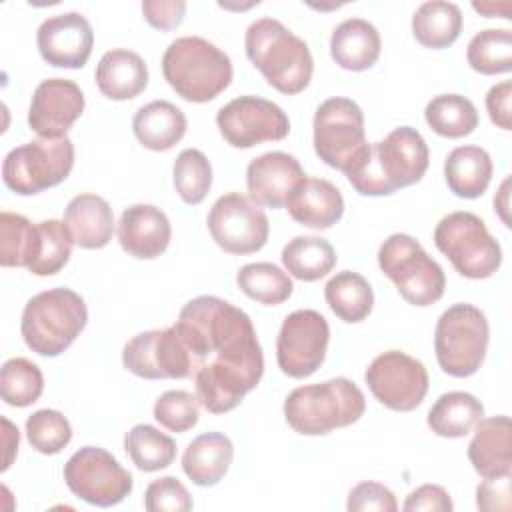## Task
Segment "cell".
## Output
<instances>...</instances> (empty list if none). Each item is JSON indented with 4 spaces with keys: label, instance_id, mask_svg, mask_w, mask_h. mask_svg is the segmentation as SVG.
Here are the masks:
<instances>
[{
    "label": "cell",
    "instance_id": "cell-45",
    "mask_svg": "<svg viewBox=\"0 0 512 512\" xmlns=\"http://www.w3.org/2000/svg\"><path fill=\"white\" fill-rule=\"evenodd\" d=\"M346 508L350 512H370V510L396 512L398 502H396V496L392 494V490L386 488L384 484L360 482L350 490Z\"/></svg>",
    "mask_w": 512,
    "mask_h": 512
},
{
    "label": "cell",
    "instance_id": "cell-6",
    "mask_svg": "<svg viewBox=\"0 0 512 512\" xmlns=\"http://www.w3.org/2000/svg\"><path fill=\"white\" fill-rule=\"evenodd\" d=\"M86 322L88 310L80 294L70 288H50L26 302L20 334L32 352L54 358L80 336Z\"/></svg>",
    "mask_w": 512,
    "mask_h": 512
},
{
    "label": "cell",
    "instance_id": "cell-21",
    "mask_svg": "<svg viewBox=\"0 0 512 512\" xmlns=\"http://www.w3.org/2000/svg\"><path fill=\"white\" fill-rule=\"evenodd\" d=\"M172 238L168 216L152 204L128 206L118 222V242L124 252L140 260H152L166 252Z\"/></svg>",
    "mask_w": 512,
    "mask_h": 512
},
{
    "label": "cell",
    "instance_id": "cell-36",
    "mask_svg": "<svg viewBox=\"0 0 512 512\" xmlns=\"http://www.w3.org/2000/svg\"><path fill=\"white\" fill-rule=\"evenodd\" d=\"M124 450L142 472L168 468L176 458V442L150 424H136L124 436Z\"/></svg>",
    "mask_w": 512,
    "mask_h": 512
},
{
    "label": "cell",
    "instance_id": "cell-35",
    "mask_svg": "<svg viewBox=\"0 0 512 512\" xmlns=\"http://www.w3.org/2000/svg\"><path fill=\"white\" fill-rule=\"evenodd\" d=\"M236 284L248 298L266 306L286 302L294 290L288 272L272 262L244 264L236 274Z\"/></svg>",
    "mask_w": 512,
    "mask_h": 512
},
{
    "label": "cell",
    "instance_id": "cell-29",
    "mask_svg": "<svg viewBox=\"0 0 512 512\" xmlns=\"http://www.w3.org/2000/svg\"><path fill=\"white\" fill-rule=\"evenodd\" d=\"M492 158L480 146H458L444 162V180L458 198H480L492 180Z\"/></svg>",
    "mask_w": 512,
    "mask_h": 512
},
{
    "label": "cell",
    "instance_id": "cell-15",
    "mask_svg": "<svg viewBox=\"0 0 512 512\" xmlns=\"http://www.w3.org/2000/svg\"><path fill=\"white\" fill-rule=\"evenodd\" d=\"M364 380L372 396L394 412L418 408L428 394V372L424 364L400 350L378 354L366 368Z\"/></svg>",
    "mask_w": 512,
    "mask_h": 512
},
{
    "label": "cell",
    "instance_id": "cell-5",
    "mask_svg": "<svg viewBox=\"0 0 512 512\" xmlns=\"http://www.w3.org/2000/svg\"><path fill=\"white\" fill-rule=\"evenodd\" d=\"M364 410V392L344 376L300 386L284 400L288 426L304 436H322L346 428L358 422Z\"/></svg>",
    "mask_w": 512,
    "mask_h": 512
},
{
    "label": "cell",
    "instance_id": "cell-48",
    "mask_svg": "<svg viewBox=\"0 0 512 512\" xmlns=\"http://www.w3.org/2000/svg\"><path fill=\"white\" fill-rule=\"evenodd\" d=\"M454 508L450 494L438 486V484H422L416 490L408 494V498L402 504L404 512H418V510H430V512H450Z\"/></svg>",
    "mask_w": 512,
    "mask_h": 512
},
{
    "label": "cell",
    "instance_id": "cell-17",
    "mask_svg": "<svg viewBox=\"0 0 512 512\" xmlns=\"http://www.w3.org/2000/svg\"><path fill=\"white\" fill-rule=\"evenodd\" d=\"M122 364L128 372L146 380L192 378V362L178 330H146L126 342Z\"/></svg>",
    "mask_w": 512,
    "mask_h": 512
},
{
    "label": "cell",
    "instance_id": "cell-51",
    "mask_svg": "<svg viewBox=\"0 0 512 512\" xmlns=\"http://www.w3.org/2000/svg\"><path fill=\"white\" fill-rule=\"evenodd\" d=\"M508 186H510V178H504V182L500 184V190H498L496 196H494V208H496L500 220H502L506 226H510V218H508V208H510L508 196H510V192H508Z\"/></svg>",
    "mask_w": 512,
    "mask_h": 512
},
{
    "label": "cell",
    "instance_id": "cell-22",
    "mask_svg": "<svg viewBox=\"0 0 512 512\" xmlns=\"http://www.w3.org/2000/svg\"><path fill=\"white\" fill-rule=\"evenodd\" d=\"M290 218L314 230L334 226L344 214V198L340 190L324 178H302L286 198Z\"/></svg>",
    "mask_w": 512,
    "mask_h": 512
},
{
    "label": "cell",
    "instance_id": "cell-41",
    "mask_svg": "<svg viewBox=\"0 0 512 512\" xmlns=\"http://www.w3.org/2000/svg\"><path fill=\"white\" fill-rule=\"evenodd\" d=\"M172 180L182 202L190 206L200 204L212 186V166L204 152L196 148L182 150L174 160Z\"/></svg>",
    "mask_w": 512,
    "mask_h": 512
},
{
    "label": "cell",
    "instance_id": "cell-39",
    "mask_svg": "<svg viewBox=\"0 0 512 512\" xmlns=\"http://www.w3.org/2000/svg\"><path fill=\"white\" fill-rule=\"evenodd\" d=\"M44 392L42 370L28 358L16 356L2 364L0 394L8 406L26 408L34 404Z\"/></svg>",
    "mask_w": 512,
    "mask_h": 512
},
{
    "label": "cell",
    "instance_id": "cell-13",
    "mask_svg": "<svg viewBox=\"0 0 512 512\" xmlns=\"http://www.w3.org/2000/svg\"><path fill=\"white\" fill-rule=\"evenodd\" d=\"M208 232L228 254H254L264 248L270 222L264 210L248 196L230 192L220 196L208 212Z\"/></svg>",
    "mask_w": 512,
    "mask_h": 512
},
{
    "label": "cell",
    "instance_id": "cell-34",
    "mask_svg": "<svg viewBox=\"0 0 512 512\" xmlns=\"http://www.w3.org/2000/svg\"><path fill=\"white\" fill-rule=\"evenodd\" d=\"M426 124L444 138H464L478 126L474 102L462 94L434 96L424 108Z\"/></svg>",
    "mask_w": 512,
    "mask_h": 512
},
{
    "label": "cell",
    "instance_id": "cell-3",
    "mask_svg": "<svg viewBox=\"0 0 512 512\" xmlns=\"http://www.w3.org/2000/svg\"><path fill=\"white\" fill-rule=\"evenodd\" d=\"M248 60L262 72L272 88L282 94H298L308 88L314 58L308 44L276 18L252 22L244 36Z\"/></svg>",
    "mask_w": 512,
    "mask_h": 512
},
{
    "label": "cell",
    "instance_id": "cell-47",
    "mask_svg": "<svg viewBox=\"0 0 512 512\" xmlns=\"http://www.w3.org/2000/svg\"><path fill=\"white\" fill-rule=\"evenodd\" d=\"M144 20L156 30H174L182 24L186 14L184 0H144L142 2Z\"/></svg>",
    "mask_w": 512,
    "mask_h": 512
},
{
    "label": "cell",
    "instance_id": "cell-25",
    "mask_svg": "<svg viewBox=\"0 0 512 512\" xmlns=\"http://www.w3.org/2000/svg\"><path fill=\"white\" fill-rule=\"evenodd\" d=\"M96 86L110 100H130L148 86V68L140 54L114 48L102 54L96 64Z\"/></svg>",
    "mask_w": 512,
    "mask_h": 512
},
{
    "label": "cell",
    "instance_id": "cell-37",
    "mask_svg": "<svg viewBox=\"0 0 512 512\" xmlns=\"http://www.w3.org/2000/svg\"><path fill=\"white\" fill-rule=\"evenodd\" d=\"M38 250V224L14 212L0 214V266L26 268Z\"/></svg>",
    "mask_w": 512,
    "mask_h": 512
},
{
    "label": "cell",
    "instance_id": "cell-7",
    "mask_svg": "<svg viewBox=\"0 0 512 512\" xmlns=\"http://www.w3.org/2000/svg\"><path fill=\"white\" fill-rule=\"evenodd\" d=\"M378 266L412 306H430L444 294L442 266L410 234L388 236L378 250Z\"/></svg>",
    "mask_w": 512,
    "mask_h": 512
},
{
    "label": "cell",
    "instance_id": "cell-43",
    "mask_svg": "<svg viewBox=\"0 0 512 512\" xmlns=\"http://www.w3.org/2000/svg\"><path fill=\"white\" fill-rule=\"evenodd\" d=\"M154 418L170 432L182 434L198 424L200 400L188 390H168L154 402Z\"/></svg>",
    "mask_w": 512,
    "mask_h": 512
},
{
    "label": "cell",
    "instance_id": "cell-30",
    "mask_svg": "<svg viewBox=\"0 0 512 512\" xmlns=\"http://www.w3.org/2000/svg\"><path fill=\"white\" fill-rule=\"evenodd\" d=\"M484 416L482 402L462 390L442 394L428 410V428L442 438H464Z\"/></svg>",
    "mask_w": 512,
    "mask_h": 512
},
{
    "label": "cell",
    "instance_id": "cell-49",
    "mask_svg": "<svg viewBox=\"0 0 512 512\" xmlns=\"http://www.w3.org/2000/svg\"><path fill=\"white\" fill-rule=\"evenodd\" d=\"M510 100H512V82L510 80L494 84L488 90V94H486L488 116H490L492 124H496L502 130H510L512 128Z\"/></svg>",
    "mask_w": 512,
    "mask_h": 512
},
{
    "label": "cell",
    "instance_id": "cell-23",
    "mask_svg": "<svg viewBox=\"0 0 512 512\" xmlns=\"http://www.w3.org/2000/svg\"><path fill=\"white\" fill-rule=\"evenodd\" d=\"M512 426L510 418H480L474 426V438L468 444V460L482 478L506 476L512 472Z\"/></svg>",
    "mask_w": 512,
    "mask_h": 512
},
{
    "label": "cell",
    "instance_id": "cell-24",
    "mask_svg": "<svg viewBox=\"0 0 512 512\" xmlns=\"http://www.w3.org/2000/svg\"><path fill=\"white\" fill-rule=\"evenodd\" d=\"M78 248L98 250L112 240L114 212L98 194H78L64 208L62 220Z\"/></svg>",
    "mask_w": 512,
    "mask_h": 512
},
{
    "label": "cell",
    "instance_id": "cell-4",
    "mask_svg": "<svg viewBox=\"0 0 512 512\" xmlns=\"http://www.w3.org/2000/svg\"><path fill=\"white\" fill-rule=\"evenodd\" d=\"M162 74L170 88L186 102H210L232 82L230 56L200 36L170 42L162 56Z\"/></svg>",
    "mask_w": 512,
    "mask_h": 512
},
{
    "label": "cell",
    "instance_id": "cell-32",
    "mask_svg": "<svg viewBox=\"0 0 512 512\" xmlns=\"http://www.w3.org/2000/svg\"><path fill=\"white\" fill-rule=\"evenodd\" d=\"M324 298L330 310L348 324L366 320L374 306L370 282L352 270L336 272L324 286Z\"/></svg>",
    "mask_w": 512,
    "mask_h": 512
},
{
    "label": "cell",
    "instance_id": "cell-11",
    "mask_svg": "<svg viewBox=\"0 0 512 512\" xmlns=\"http://www.w3.org/2000/svg\"><path fill=\"white\" fill-rule=\"evenodd\" d=\"M316 156L344 174L352 172L368 150L362 108L344 96L324 100L314 114Z\"/></svg>",
    "mask_w": 512,
    "mask_h": 512
},
{
    "label": "cell",
    "instance_id": "cell-14",
    "mask_svg": "<svg viewBox=\"0 0 512 512\" xmlns=\"http://www.w3.org/2000/svg\"><path fill=\"white\" fill-rule=\"evenodd\" d=\"M330 326L326 318L310 308L290 312L278 332L276 362L290 378L312 376L326 358Z\"/></svg>",
    "mask_w": 512,
    "mask_h": 512
},
{
    "label": "cell",
    "instance_id": "cell-44",
    "mask_svg": "<svg viewBox=\"0 0 512 512\" xmlns=\"http://www.w3.org/2000/svg\"><path fill=\"white\" fill-rule=\"evenodd\" d=\"M144 508L148 512H188L192 496L176 476H162L146 486Z\"/></svg>",
    "mask_w": 512,
    "mask_h": 512
},
{
    "label": "cell",
    "instance_id": "cell-50",
    "mask_svg": "<svg viewBox=\"0 0 512 512\" xmlns=\"http://www.w3.org/2000/svg\"><path fill=\"white\" fill-rule=\"evenodd\" d=\"M2 426H4V462H2V472H6L12 464L14 454L18 452V428L12 426V422L8 418H2Z\"/></svg>",
    "mask_w": 512,
    "mask_h": 512
},
{
    "label": "cell",
    "instance_id": "cell-16",
    "mask_svg": "<svg viewBox=\"0 0 512 512\" xmlns=\"http://www.w3.org/2000/svg\"><path fill=\"white\" fill-rule=\"evenodd\" d=\"M222 138L234 148H252L260 142L284 140L290 132L286 112L260 96H238L216 114Z\"/></svg>",
    "mask_w": 512,
    "mask_h": 512
},
{
    "label": "cell",
    "instance_id": "cell-10",
    "mask_svg": "<svg viewBox=\"0 0 512 512\" xmlns=\"http://www.w3.org/2000/svg\"><path fill=\"white\" fill-rule=\"evenodd\" d=\"M74 168V144L68 136L36 138L12 148L2 162V180L20 196L58 186Z\"/></svg>",
    "mask_w": 512,
    "mask_h": 512
},
{
    "label": "cell",
    "instance_id": "cell-40",
    "mask_svg": "<svg viewBox=\"0 0 512 512\" xmlns=\"http://www.w3.org/2000/svg\"><path fill=\"white\" fill-rule=\"evenodd\" d=\"M74 238L68 226L60 220L38 222V250L28 266L34 276L58 274L70 260Z\"/></svg>",
    "mask_w": 512,
    "mask_h": 512
},
{
    "label": "cell",
    "instance_id": "cell-19",
    "mask_svg": "<svg viewBox=\"0 0 512 512\" xmlns=\"http://www.w3.org/2000/svg\"><path fill=\"white\" fill-rule=\"evenodd\" d=\"M36 46L50 66L82 68L92 54L94 30L80 12L56 14L38 26Z\"/></svg>",
    "mask_w": 512,
    "mask_h": 512
},
{
    "label": "cell",
    "instance_id": "cell-33",
    "mask_svg": "<svg viewBox=\"0 0 512 512\" xmlns=\"http://www.w3.org/2000/svg\"><path fill=\"white\" fill-rule=\"evenodd\" d=\"M286 272L302 282H316L328 276L336 266V252L326 238L296 236L282 248Z\"/></svg>",
    "mask_w": 512,
    "mask_h": 512
},
{
    "label": "cell",
    "instance_id": "cell-12",
    "mask_svg": "<svg viewBox=\"0 0 512 512\" xmlns=\"http://www.w3.org/2000/svg\"><path fill=\"white\" fill-rule=\"evenodd\" d=\"M64 482L74 496L100 508L122 502L134 486L132 474L100 446L76 450L64 464Z\"/></svg>",
    "mask_w": 512,
    "mask_h": 512
},
{
    "label": "cell",
    "instance_id": "cell-1",
    "mask_svg": "<svg viewBox=\"0 0 512 512\" xmlns=\"http://www.w3.org/2000/svg\"><path fill=\"white\" fill-rule=\"evenodd\" d=\"M192 362L200 404L212 414L234 410L264 374V354L250 316L218 296H196L174 324Z\"/></svg>",
    "mask_w": 512,
    "mask_h": 512
},
{
    "label": "cell",
    "instance_id": "cell-20",
    "mask_svg": "<svg viewBox=\"0 0 512 512\" xmlns=\"http://www.w3.org/2000/svg\"><path fill=\"white\" fill-rule=\"evenodd\" d=\"M300 162L286 152L274 150L260 154L246 168V188L258 206L282 208L288 194L304 178Z\"/></svg>",
    "mask_w": 512,
    "mask_h": 512
},
{
    "label": "cell",
    "instance_id": "cell-38",
    "mask_svg": "<svg viewBox=\"0 0 512 512\" xmlns=\"http://www.w3.org/2000/svg\"><path fill=\"white\" fill-rule=\"evenodd\" d=\"M466 60L472 70L494 76L512 70V32L508 28L480 30L468 44Z\"/></svg>",
    "mask_w": 512,
    "mask_h": 512
},
{
    "label": "cell",
    "instance_id": "cell-46",
    "mask_svg": "<svg viewBox=\"0 0 512 512\" xmlns=\"http://www.w3.org/2000/svg\"><path fill=\"white\" fill-rule=\"evenodd\" d=\"M510 474L484 478L476 488V506L482 512H508L512 506Z\"/></svg>",
    "mask_w": 512,
    "mask_h": 512
},
{
    "label": "cell",
    "instance_id": "cell-27",
    "mask_svg": "<svg viewBox=\"0 0 512 512\" xmlns=\"http://www.w3.org/2000/svg\"><path fill=\"white\" fill-rule=\"evenodd\" d=\"M234 458V444L222 432L196 436L182 454V470L196 486L218 484Z\"/></svg>",
    "mask_w": 512,
    "mask_h": 512
},
{
    "label": "cell",
    "instance_id": "cell-26",
    "mask_svg": "<svg viewBox=\"0 0 512 512\" xmlns=\"http://www.w3.org/2000/svg\"><path fill=\"white\" fill-rule=\"evenodd\" d=\"M380 50V32L364 18L342 20L330 36V56L344 70L362 72L372 68Z\"/></svg>",
    "mask_w": 512,
    "mask_h": 512
},
{
    "label": "cell",
    "instance_id": "cell-31",
    "mask_svg": "<svg viewBox=\"0 0 512 512\" xmlns=\"http://www.w3.org/2000/svg\"><path fill=\"white\" fill-rule=\"evenodd\" d=\"M462 32V10L454 2L430 0L418 6L412 16L414 38L432 50L452 46Z\"/></svg>",
    "mask_w": 512,
    "mask_h": 512
},
{
    "label": "cell",
    "instance_id": "cell-8",
    "mask_svg": "<svg viewBox=\"0 0 512 512\" xmlns=\"http://www.w3.org/2000/svg\"><path fill=\"white\" fill-rule=\"evenodd\" d=\"M436 248L450 260L454 270L470 280L490 278L502 264V248L474 212L446 214L434 228Z\"/></svg>",
    "mask_w": 512,
    "mask_h": 512
},
{
    "label": "cell",
    "instance_id": "cell-28",
    "mask_svg": "<svg viewBox=\"0 0 512 512\" xmlns=\"http://www.w3.org/2000/svg\"><path fill=\"white\" fill-rule=\"evenodd\" d=\"M186 116L184 112L168 102L154 100L138 108L132 120V130L136 140L154 152H166L174 148L186 134Z\"/></svg>",
    "mask_w": 512,
    "mask_h": 512
},
{
    "label": "cell",
    "instance_id": "cell-18",
    "mask_svg": "<svg viewBox=\"0 0 512 512\" xmlns=\"http://www.w3.org/2000/svg\"><path fill=\"white\" fill-rule=\"evenodd\" d=\"M80 86L66 78L42 80L30 100L28 126L40 138H62L84 112Z\"/></svg>",
    "mask_w": 512,
    "mask_h": 512
},
{
    "label": "cell",
    "instance_id": "cell-2",
    "mask_svg": "<svg viewBox=\"0 0 512 512\" xmlns=\"http://www.w3.org/2000/svg\"><path fill=\"white\" fill-rule=\"evenodd\" d=\"M430 152L422 134L412 126L394 128L384 140L368 144L366 154L346 174L362 196H388L422 180Z\"/></svg>",
    "mask_w": 512,
    "mask_h": 512
},
{
    "label": "cell",
    "instance_id": "cell-9",
    "mask_svg": "<svg viewBox=\"0 0 512 512\" xmlns=\"http://www.w3.org/2000/svg\"><path fill=\"white\" fill-rule=\"evenodd\" d=\"M488 320L472 304L460 302L444 310L434 330V352L440 368L454 378H468L482 366L488 348Z\"/></svg>",
    "mask_w": 512,
    "mask_h": 512
},
{
    "label": "cell",
    "instance_id": "cell-42",
    "mask_svg": "<svg viewBox=\"0 0 512 512\" xmlns=\"http://www.w3.org/2000/svg\"><path fill=\"white\" fill-rule=\"evenodd\" d=\"M28 444L40 454H58L72 440V426L68 418L52 408L36 410L26 420Z\"/></svg>",
    "mask_w": 512,
    "mask_h": 512
}]
</instances>
